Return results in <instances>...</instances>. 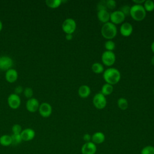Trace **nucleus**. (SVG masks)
Segmentation results:
<instances>
[{
  "label": "nucleus",
  "mask_w": 154,
  "mask_h": 154,
  "mask_svg": "<svg viewBox=\"0 0 154 154\" xmlns=\"http://www.w3.org/2000/svg\"><path fill=\"white\" fill-rule=\"evenodd\" d=\"M103 78L106 83L114 85L119 82L121 74L118 69L114 67H109L104 70Z\"/></svg>",
  "instance_id": "1"
},
{
  "label": "nucleus",
  "mask_w": 154,
  "mask_h": 154,
  "mask_svg": "<svg viewBox=\"0 0 154 154\" xmlns=\"http://www.w3.org/2000/svg\"><path fill=\"white\" fill-rule=\"evenodd\" d=\"M117 33V28L116 25L111 22L103 23L101 28V34L107 40H111L114 38Z\"/></svg>",
  "instance_id": "2"
},
{
  "label": "nucleus",
  "mask_w": 154,
  "mask_h": 154,
  "mask_svg": "<svg viewBox=\"0 0 154 154\" xmlns=\"http://www.w3.org/2000/svg\"><path fill=\"white\" fill-rule=\"evenodd\" d=\"M130 16L136 21H141L145 18L146 11L143 5L134 4L131 7Z\"/></svg>",
  "instance_id": "3"
},
{
  "label": "nucleus",
  "mask_w": 154,
  "mask_h": 154,
  "mask_svg": "<svg viewBox=\"0 0 154 154\" xmlns=\"http://www.w3.org/2000/svg\"><path fill=\"white\" fill-rule=\"evenodd\" d=\"M76 23L72 18H67L62 23V29L66 34H72L75 31Z\"/></svg>",
  "instance_id": "4"
},
{
  "label": "nucleus",
  "mask_w": 154,
  "mask_h": 154,
  "mask_svg": "<svg viewBox=\"0 0 154 154\" xmlns=\"http://www.w3.org/2000/svg\"><path fill=\"white\" fill-rule=\"evenodd\" d=\"M106 102L105 96L100 92L96 93L93 98V103L94 106L99 109H103L106 105Z\"/></svg>",
  "instance_id": "5"
},
{
  "label": "nucleus",
  "mask_w": 154,
  "mask_h": 154,
  "mask_svg": "<svg viewBox=\"0 0 154 154\" xmlns=\"http://www.w3.org/2000/svg\"><path fill=\"white\" fill-rule=\"evenodd\" d=\"M101 60L104 65L111 66L116 61V55L112 51H105L102 54Z\"/></svg>",
  "instance_id": "6"
},
{
  "label": "nucleus",
  "mask_w": 154,
  "mask_h": 154,
  "mask_svg": "<svg viewBox=\"0 0 154 154\" xmlns=\"http://www.w3.org/2000/svg\"><path fill=\"white\" fill-rule=\"evenodd\" d=\"M125 15L120 10H115L110 13L109 20L111 22L116 25L117 24L122 23L125 19Z\"/></svg>",
  "instance_id": "7"
},
{
  "label": "nucleus",
  "mask_w": 154,
  "mask_h": 154,
  "mask_svg": "<svg viewBox=\"0 0 154 154\" xmlns=\"http://www.w3.org/2000/svg\"><path fill=\"white\" fill-rule=\"evenodd\" d=\"M7 102L11 108L17 109L20 106L21 100L19 95L15 93H12L8 96Z\"/></svg>",
  "instance_id": "8"
},
{
  "label": "nucleus",
  "mask_w": 154,
  "mask_h": 154,
  "mask_svg": "<svg viewBox=\"0 0 154 154\" xmlns=\"http://www.w3.org/2000/svg\"><path fill=\"white\" fill-rule=\"evenodd\" d=\"M13 65V60L10 57L4 55L0 57V70L7 71L11 69Z\"/></svg>",
  "instance_id": "9"
},
{
  "label": "nucleus",
  "mask_w": 154,
  "mask_h": 154,
  "mask_svg": "<svg viewBox=\"0 0 154 154\" xmlns=\"http://www.w3.org/2000/svg\"><path fill=\"white\" fill-rule=\"evenodd\" d=\"M96 151V145L91 141L85 143L81 147L82 154H95Z\"/></svg>",
  "instance_id": "10"
},
{
  "label": "nucleus",
  "mask_w": 154,
  "mask_h": 154,
  "mask_svg": "<svg viewBox=\"0 0 154 154\" xmlns=\"http://www.w3.org/2000/svg\"><path fill=\"white\" fill-rule=\"evenodd\" d=\"M38 111L41 116L43 117H48L52 114V108L49 103L47 102H43L40 105Z\"/></svg>",
  "instance_id": "11"
},
{
  "label": "nucleus",
  "mask_w": 154,
  "mask_h": 154,
  "mask_svg": "<svg viewBox=\"0 0 154 154\" xmlns=\"http://www.w3.org/2000/svg\"><path fill=\"white\" fill-rule=\"evenodd\" d=\"M39 102L36 98H30L28 99L26 103V108L29 112H34L38 109L39 108Z\"/></svg>",
  "instance_id": "12"
},
{
  "label": "nucleus",
  "mask_w": 154,
  "mask_h": 154,
  "mask_svg": "<svg viewBox=\"0 0 154 154\" xmlns=\"http://www.w3.org/2000/svg\"><path fill=\"white\" fill-rule=\"evenodd\" d=\"M133 31V26L129 22L122 23L120 27V32L124 37H128L131 35Z\"/></svg>",
  "instance_id": "13"
},
{
  "label": "nucleus",
  "mask_w": 154,
  "mask_h": 154,
  "mask_svg": "<svg viewBox=\"0 0 154 154\" xmlns=\"http://www.w3.org/2000/svg\"><path fill=\"white\" fill-rule=\"evenodd\" d=\"M35 131L31 128H26L22 131L20 133V136L22 141H28L32 140L35 137Z\"/></svg>",
  "instance_id": "14"
},
{
  "label": "nucleus",
  "mask_w": 154,
  "mask_h": 154,
  "mask_svg": "<svg viewBox=\"0 0 154 154\" xmlns=\"http://www.w3.org/2000/svg\"><path fill=\"white\" fill-rule=\"evenodd\" d=\"M5 77L6 80L8 82L13 83L14 81H16L17 79V77H18L17 72L14 69L11 68L6 71Z\"/></svg>",
  "instance_id": "15"
},
{
  "label": "nucleus",
  "mask_w": 154,
  "mask_h": 154,
  "mask_svg": "<svg viewBox=\"0 0 154 154\" xmlns=\"http://www.w3.org/2000/svg\"><path fill=\"white\" fill-rule=\"evenodd\" d=\"M105 136L102 132H96L91 135V142L96 144H100L104 142Z\"/></svg>",
  "instance_id": "16"
},
{
  "label": "nucleus",
  "mask_w": 154,
  "mask_h": 154,
  "mask_svg": "<svg viewBox=\"0 0 154 154\" xmlns=\"http://www.w3.org/2000/svg\"><path fill=\"white\" fill-rule=\"evenodd\" d=\"M97 16L99 21L105 23L109 22V17H110V13L107 10H99L97 11Z\"/></svg>",
  "instance_id": "17"
},
{
  "label": "nucleus",
  "mask_w": 154,
  "mask_h": 154,
  "mask_svg": "<svg viewBox=\"0 0 154 154\" xmlns=\"http://www.w3.org/2000/svg\"><path fill=\"white\" fill-rule=\"evenodd\" d=\"M78 93L81 97L86 98L90 94L91 90L87 85H82L79 87Z\"/></svg>",
  "instance_id": "18"
},
{
  "label": "nucleus",
  "mask_w": 154,
  "mask_h": 154,
  "mask_svg": "<svg viewBox=\"0 0 154 154\" xmlns=\"http://www.w3.org/2000/svg\"><path fill=\"white\" fill-rule=\"evenodd\" d=\"M0 144L2 146H9L11 145V135L5 134L0 137Z\"/></svg>",
  "instance_id": "19"
},
{
  "label": "nucleus",
  "mask_w": 154,
  "mask_h": 154,
  "mask_svg": "<svg viewBox=\"0 0 154 154\" xmlns=\"http://www.w3.org/2000/svg\"><path fill=\"white\" fill-rule=\"evenodd\" d=\"M113 90H114V88L112 85L106 83L102 85L100 93L103 94L104 96H108L111 94L112 93Z\"/></svg>",
  "instance_id": "20"
},
{
  "label": "nucleus",
  "mask_w": 154,
  "mask_h": 154,
  "mask_svg": "<svg viewBox=\"0 0 154 154\" xmlns=\"http://www.w3.org/2000/svg\"><path fill=\"white\" fill-rule=\"evenodd\" d=\"M91 69L94 73L98 74L101 73L103 72L104 67L102 64L98 62H96L92 64Z\"/></svg>",
  "instance_id": "21"
},
{
  "label": "nucleus",
  "mask_w": 154,
  "mask_h": 154,
  "mask_svg": "<svg viewBox=\"0 0 154 154\" xmlns=\"http://www.w3.org/2000/svg\"><path fill=\"white\" fill-rule=\"evenodd\" d=\"M117 105L120 109L125 110L128 107V102L126 99L124 97H120L117 100Z\"/></svg>",
  "instance_id": "22"
},
{
  "label": "nucleus",
  "mask_w": 154,
  "mask_h": 154,
  "mask_svg": "<svg viewBox=\"0 0 154 154\" xmlns=\"http://www.w3.org/2000/svg\"><path fill=\"white\" fill-rule=\"evenodd\" d=\"M45 2L47 6H48L49 7L55 8H57L61 5L62 1L61 0H46Z\"/></svg>",
  "instance_id": "23"
},
{
  "label": "nucleus",
  "mask_w": 154,
  "mask_h": 154,
  "mask_svg": "<svg viewBox=\"0 0 154 154\" xmlns=\"http://www.w3.org/2000/svg\"><path fill=\"white\" fill-rule=\"evenodd\" d=\"M143 7L146 11H152L154 10V2L152 0H146L144 2Z\"/></svg>",
  "instance_id": "24"
},
{
  "label": "nucleus",
  "mask_w": 154,
  "mask_h": 154,
  "mask_svg": "<svg viewBox=\"0 0 154 154\" xmlns=\"http://www.w3.org/2000/svg\"><path fill=\"white\" fill-rule=\"evenodd\" d=\"M11 145H13V146L18 145L22 141L20 134H13L11 135Z\"/></svg>",
  "instance_id": "25"
},
{
  "label": "nucleus",
  "mask_w": 154,
  "mask_h": 154,
  "mask_svg": "<svg viewBox=\"0 0 154 154\" xmlns=\"http://www.w3.org/2000/svg\"><path fill=\"white\" fill-rule=\"evenodd\" d=\"M140 154H154V146L148 145L144 147L141 149Z\"/></svg>",
  "instance_id": "26"
},
{
  "label": "nucleus",
  "mask_w": 154,
  "mask_h": 154,
  "mask_svg": "<svg viewBox=\"0 0 154 154\" xmlns=\"http://www.w3.org/2000/svg\"><path fill=\"white\" fill-rule=\"evenodd\" d=\"M104 46L106 49V51H112L116 48L115 43L111 40H108L107 41H106Z\"/></svg>",
  "instance_id": "27"
},
{
  "label": "nucleus",
  "mask_w": 154,
  "mask_h": 154,
  "mask_svg": "<svg viewBox=\"0 0 154 154\" xmlns=\"http://www.w3.org/2000/svg\"><path fill=\"white\" fill-rule=\"evenodd\" d=\"M23 93H24V95L26 97H27L28 99H30V98L32 97V96L34 94V91H33V90L31 88L26 87L24 89Z\"/></svg>",
  "instance_id": "28"
},
{
  "label": "nucleus",
  "mask_w": 154,
  "mask_h": 154,
  "mask_svg": "<svg viewBox=\"0 0 154 154\" xmlns=\"http://www.w3.org/2000/svg\"><path fill=\"white\" fill-rule=\"evenodd\" d=\"M22 127L19 124H14L12 126V132L14 134H20L22 132Z\"/></svg>",
  "instance_id": "29"
},
{
  "label": "nucleus",
  "mask_w": 154,
  "mask_h": 154,
  "mask_svg": "<svg viewBox=\"0 0 154 154\" xmlns=\"http://www.w3.org/2000/svg\"><path fill=\"white\" fill-rule=\"evenodd\" d=\"M106 8L109 10H113L116 7V2L114 0H106Z\"/></svg>",
  "instance_id": "30"
},
{
  "label": "nucleus",
  "mask_w": 154,
  "mask_h": 154,
  "mask_svg": "<svg viewBox=\"0 0 154 154\" xmlns=\"http://www.w3.org/2000/svg\"><path fill=\"white\" fill-rule=\"evenodd\" d=\"M97 11L102 10H107L106 1L105 0L100 1L97 4Z\"/></svg>",
  "instance_id": "31"
},
{
  "label": "nucleus",
  "mask_w": 154,
  "mask_h": 154,
  "mask_svg": "<svg viewBox=\"0 0 154 154\" xmlns=\"http://www.w3.org/2000/svg\"><path fill=\"white\" fill-rule=\"evenodd\" d=\"M120 10L123 13V14L125 15V16L130 15V10H131V7L128 5H123Z\"/></svg>",
  "instance_id": "32"
},
{
  "label": "nucleus",
  "mask_w": 154,
  "mask_h": 154,
  "mask_svg": "<svg viewBox=\"0 0 154 154\" xmlns=\"http://www.w3.org/2000/svg\"><path fill=\"white\" fill-rule=\"evenodd\" d=\"M84 141L87 143V142H90V141H91V135H90L89 134H85L84 135H83V137H82Z\"/></svg>",
  "instance_id": "33"
},
{
  "label": "nucleus",
  "mask_w": 154,
  "mask_h": 154,
  "mask_svg": "<svg viewBox=\"0 0 154 154\" xmlns=\"http://www.w3.org/2000/svg\"><path fill=\"white\" fill-rule=\"evenodd\" d=\"M23 91V87L22 86H20V85H18L14 89V93L18 95L19 94L22 93Z\"/></svg>",
  "instance_id": "34"
},
{
  "label": "nucleus",
  "mask_w": 154,
  "mask_h": 154,
  "mask_svg": "<svg viewBox=\"0 0 154 154\" xmlns=\"http://www.w3.org/2000/svg\"><path fill=\"white\" fill-rule=\"evenodd\" d=\"M145 0H133L132 2L135 3V4H141L142 5L143 3H144Z\"/></svg>",
  "instance_id": "35"
},
{
  "label": "nucleus",
  "mask_w": 154,
  "mask_h": 154,
  "mask_svg": "<svg viewBox=\"0 0 154 154\" xmlns=\"http://www.w3.org/2000/svg\"><path fill=\"white\" fill-rule=\"evenodd\" d=\"M73 38V35L72 34H66V38L67 40H71Z\"/></svg>",
  "instance_id": "36"
},
{
  "label": "nucleus",
  "mask_w": 154,
  "mask_h": 154,
  "mask_svg": "<svg viewBox=\"0 0 154 154\" xmlns=\"http://www.w3.org/2000/svg\"><path fill=\"white\" fill-rule=\"evenodd\" d=\"M151 49H152V52L154 53V41L151 44Z\"/></svg>",
  "instance_id": "37"
},
{
  "label": "nucleus",
  "mask_w": 154,
  "mask_h": 154,
  "mask_svg": "<svg viewBox=\"0 0 154 154\" xmlns=\"http://www.w3.org/2000/svg\"><path fill=\"white\" fill-rule=\"evenodd\" d=\"M151 63L153 64V65H154V55L152 57V58H151Z\"/></svg>",
  "instance_id": "38"
},
{
  "label": "nucleus",
  "mask_w": 154,
  "mask_h": 154,
  "mask_svg": "<svg viewBox=\"0 0 154 154\" xmlns=\"http://www.w3.org/2000/svg\"><path fill=\"white\" fill-rule=\"evenodd\" d=\"M2 23L0 20V31L2 30Z\"/></svg>",
  "instance_id": "39"
},
{
  "label": "nucleus",
  "mask_w": 154,
  "mask_h": 154,
  "mask_svg": "<svg viewBox=\"0 0 154 154\" xmlns=\"http://www.w3.org/2000/svg\"><path fill=\"white\" fill-rule=\"evenodd\" d=\"M153 94H154V88H153Z\"/></svg>",
  "instance_id": "40"
},
{
  "label": "nucleus",
  "mask_w": 154,
  "mask_h": 154,
  "mask_svg": "<svg viewBox=\"0 0 154 154\" xmlns=\"http://www.w3.org/2000/svg\"><path fill=\"white\" fill-rule=\"evenodd\" d=\"M99 154H103V153H99Z\"/></svg>",
  "instance_id": "41"
}]
</instances>
